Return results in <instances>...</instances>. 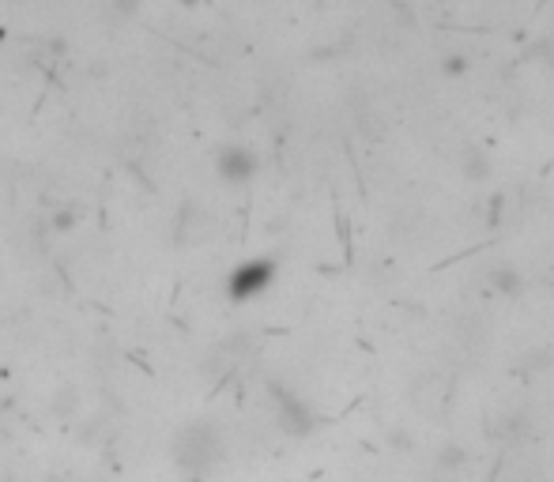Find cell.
Instances as JSON below:
<instances>
[{"instance_id": "6da1fadb", "label": "cell", "mask_w": 554, "mask_h": 482, "mask_svg": "<svg viewBox=\"0 0 554 482\" xmlns=\"http://www.w3.org/2000/svg\"><path fill=\"white\" fill-rule=\"evenodd\" d=\"M223 456V434L215 430L212 422H189L181 426L174 437V464L185 475H208Z\"/></svg>"}, {"instance_id": "7a4b0ae2", "label": "cell", "mask_w": 554, "mask_h": 482, "mask_svg": "<svg viewBox=\"0 0 554 482\" xmlns=\"http://www.w3.org/2000/svg\"><path fill=\"white\" fill-rule=\"evenodd\" d=\"M272 403H276L279 426L291 437H310L317 430V415H313V407L298 392H291V388L283 385H272Z\"/></svg>"}, {"instance_id": "3957f363", "label": "cell", "mask_w": 554, "mask_h": 482, "mask_svg": "<svg viewBox=\"0 0 554 482\" xmlns=\"http://www.w3.org/2000/svg\"><path fill=\"white\" fill-rule=\"evenodd\" d=\"M272 279H276V264L272 260H245L238 264L227 279V290L234 302H249V298H257L264 290L272 287Z\"/></svg>"}, {"instance_id": "277c9868", "label": "cell", "mask_w": 554, "mask_h": 482, "mask_svg": "<svg viewBox=\"0 0 554 482\" xmlns=\"http://www.w3.org/2000/svg\"><path fill=\"white\" fill-rule=\"evenodd\" d=\"M487 287L494 290V294H502V298H517L524 290V272L513 260H498V264H490L487 268Z\"/></svg>"}, {"instance_id": "5b68a950", "label": "cell", "mask_w": 554, "mask_h": 482, "mask_svg": "<svg viewBox=\"0 0 554 482\" xmlns=\"http://www.w3.org/2000/svg\"><path fill=\"white\" fill-rule=\"evenodd\" d=\"M460 174L468 177V181H475V185H483V181H490V177H494V162H490L487 151L468 147V151L460 155Z\"/></svg>"}, {"instance_id": "8992f818", "label": "cell", "mask_w": 554, "mask_h": 482, "mask_svg": "<svg viewBox=\"0 0 554 482\" xmlns=\"http://www.w3.org/2000/svg\"><path fill=\"white\" fill-rule=\"evenodd\" d=\"M219 166H223V174H227L230 181H245V177L257 170V159H253V151H245V147H230V151H223Z\"/></svg>"}, {"instance_id": "52a82bcc", "label": "cell", "mask_w": 554, "mask_h": 482, "mask_svg": "<svg viewBox=\"0 0 554 482\" xmlns=\"http://www.w3.org/2000/svg\"><path fill=\"white\" fill-rule=\"evenodd\" d=\"M441 72H445L449 80H457V76L468 72V57H464V53H449V57L441 61Z\"/></svg>"}, {"instance_id": "ba28073f", "label": "cell", "mask_w": 554, "mask_h": 482, "mask_svg": "<svg viewBox=\"0 0 554 482\" xmlns=\"http://www.w3.org/2000/svg\"><path fill=\"white\" fill-rule=\"evenodd\" d=\"M438 464L441 467H460L464 464V449H457V445H445L441 456H438Z\"/></svg>"}]
</instances>
